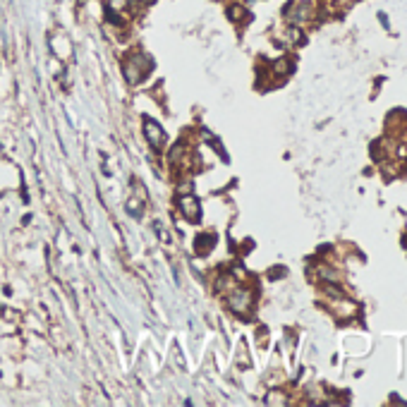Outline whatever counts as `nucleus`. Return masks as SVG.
I'll use <instances>...</instances> for the list:
<instances>
[{
	"mask_svg": "<svg viewBox=\"0 0 407 407\" xmlns=\"http://www.w3.org/2000/svg\"><path fill=\"white\" fill-rule=\"evenodd\" d=\"M180 208H182V213H185L189 221L199 218V206H197V199H192V197H185V199L180 202Z\"/></svg>",
	"mask_w": 407,
	"mask_h": 407,
	"instance_id": "obj_4",
	"label": "nucleus"
},
{
	"mask_svg": "<svg viewBox=\"0 0 407 407\" xmlns=\"http://www.w3.org/2000/svg\"><path fill=\"white\" fill-rule=\"evenodd\" d=\"M148 70H151V60L146 58V56H134V58H132L130 62H127V65H125L127 82H130V84H137V82H142L146 74H148Z\"/></svg>",
	"mask_w": 407,
	"mask_h": 407,
	"instance_id": "obj_1",
	"label": "nucleus"
},
{
	"mask_svg": "<svg viewBox=\"0 0 407 407\" xmlns=\"http://www.w3.org/2000/svg\"><path fill=\"white\" fill-rule=\"evenodd\" d=\"M146 137H148V142L153 146H163L166 144V134H163V130L153 122V120H146Z\"/></svg>",
	"mask_w": 407,
	"mask_h": 407,
	"instance_id": "obj_3",
	"label": "nucleus"
},
{
	"mask_svg": "<svg viewBox=\"0 0 407 407\" xmlns=\"http://www.w3.org/2000/svg\"><path fill=\"white\" fill-rule=\"evenodd\" d=\"M111 5L120 10V7H125V5H127V0H111Z\"/></svg>",
	"mask_w": 407,
	"mask_h": 407,
	"instance_id": "obj_5",
	"label": "nucleus"
},
{
	"mask_svg": "<svg viewBox=\"0 0 407 407\" xmlns=\"http://www.w3.org/2000/svg\"><path fill=\"white\" fill-rule=\"evenodd\" d=\"M249 299H252V295L247 290H237L235 295H230V309L237 314H244L249 309Z\"/></svg>",
	"mask_w": 407,
	"mask_h": 407,
	"instance_id": "obj_2",
	"label": "nucleus"
}]
</instances>
